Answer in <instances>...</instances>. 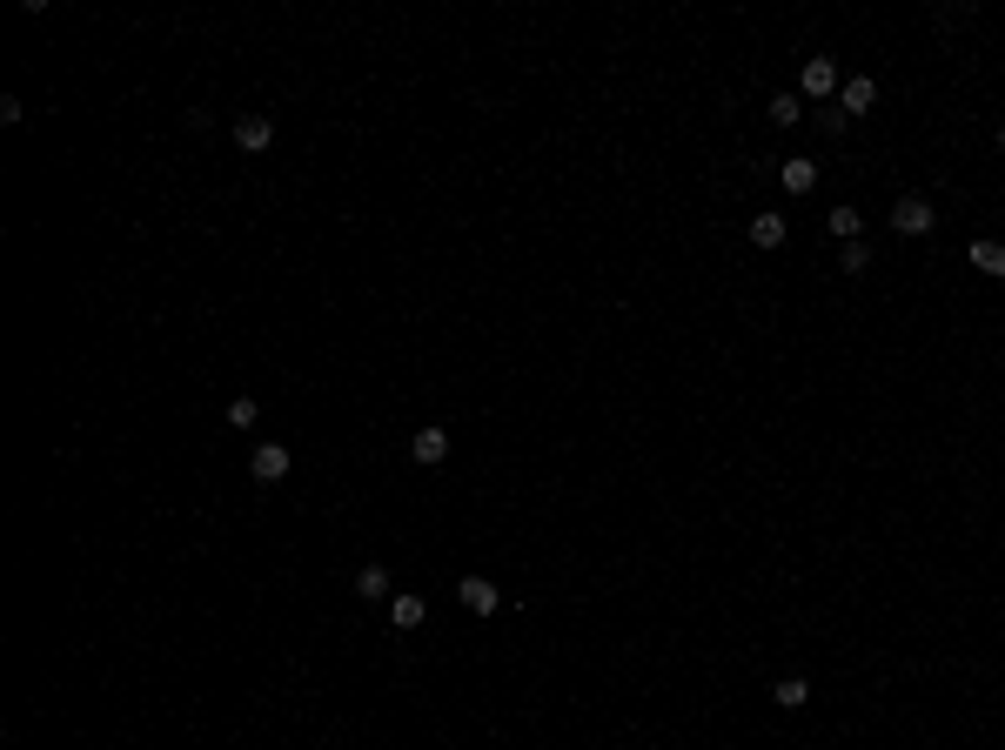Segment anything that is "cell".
Returning a JSON list of instances; mask_svg holds the SVG:
<instances>
[{"label": "cell", "instance_id": "obj_5", "mask_svg": "<svg viewBox=\"0 0 1005 750\" xmlns=\"http://www.w3.org/2000/svg\"><path fill=\"white\" fill-rule=\"evenodd\" d=\"M235 148H242V155H268V148H275V121H268V114H242V121H235Z\"/></svg>", "mask_w": 1005, "mask_h": 750}, {"label": "cell", "instance_id": "obj_11", "mask_svg": "<svg viewBox=\"0 0 1005 750\" xmlns=\"http://www.w3.org/2000/svg\"><path fill=\"white\" fill-rule=\"evenodd\" d=\"M778 181H784V195H811V188H818V161H798V155H791V161L778 168Z\"/></svg>", "mask_w": 1005, "mask_h": 750}, {"label": "cell", "instance_id": "obj_12", "mask_svg": "<svg viewBox=\"0 0 1005 750\" xmlns=\"http://www.w3.org/2000/svg\"><path fill=\"white\" fill-rule=\"evenodd\" d=\"M771 704H778V710H804V704H811V684H804V677H778V684H771Z\"/></svg>", "mask_w": 1005, "mask_h": 750}, {"label": "cell", "instance_id": "obj_6", "mask_svg": "<svg viewBox=\"0 0 1005 750\" xmlns=\"http://www.w3.org/2000/svg\"><path fill=\"white\" fill-rule=\"evenodd\" d=\"M409 456H416V469H436L449 456V429H416V436H409Z\"/></svg>", "mask_w": 1005, "mask_h": 750}, {"label": "cell", "instance_id": "obj_13", "mask_svg": "<svg viewBox=\"0 0 1005 750\" xmlns=\"http://www.w3.org/2000/svg\"><path fill=\"white\" fill-rule=\"evenodd\" d=\"M972 268L992 275V282H1005V242H972Z\"/></svg>", "mask_w": 1005, "mask_h": 750}, {"label": "cell", "instance_id": "obj_18", "mask_svg": "<svg viewBox=\"0 0 1005 750\" xmlns=\"http://www.w3.org/2000/svg\"><path fill=\"white\" fill-rule=\"evenodd\" d=\"M999 148H1005V121H999Z\"/></svg>", "mask_w": 1005, "mask_h": 750}, {"label": "cell", "instance_id": "obj_3", "mask_svg": "<svg viewBox=\"0 0 1005 750\" xmlns=\"http://www.w3.org/2000/svg\"><path fill=\"white\" fill-rule=\"evenodd\" d=\"M289 469H295V456L282 442H255V456H248V476H255V483H282Z\"/></svg>", "mask_w": 1005, "mask_h": 750}, {"label": "cell", "instance_id": "obj_10", "mask_svg": "<svg viewBox=\"0 0 1005 750\" xmlns=\"http://www.w3.org/2000/svg\"><path fill=\"white\" fill-rule=\"evenodd\" d=\"M784 235H791V221H784L778 208H764V215H751V242H758V248H784Z\"/></svg>", "mask_w": 1005, "mask_h": 750}, {"label": "cell", "instance_id": "obj_1", "mask_svg": "<svg viewBox=\"0 0 1005 750\" xmlns=\"http://www.w3.org/2000/svg\"><path fill=\"white\" fill-rule=\"evenodd\" d=\"M892 228H898V235H932V228H938V208H932L925 195H898V201H892Z\"/></svg>", "mask_w": 1005, "mask_h": 750}, {"label": "cell", "instance_id": "obj_14", "mask_svg": "<svg viewBox=\"0 0 1005 750\" xmlns=\"http://www.w3.org/2000/svg\"><path fill=\"white\" fill-rule=\"evenodd\" d=\"M356 590H362V603L389 596V570H382V563H362V570H356Z\"/></svg>", "mask_w": 1005, "mask_h": 750}, {"label": "cell", "instance_id": "obj_16", "mask_svg": "<svg viewBox=\"0 0 1005 750\" xmlns=\"http://www.w3.org/2000/svg\"><path fill=\"white\" fill-rule=\"evenodd\" d=\"M228 422H235V429H255V396H235V402H228Z\"/></svg>", "mask_w": 1005, "mask_h": 750}, {"label": "cell", "instance_id": "obj_2", "mask_svg": "<svg viewBox=\"0 0 1005 750\" xmlns=\"http://www.w3.org/2000/svg\"><path fill=\"white\" fill-rule=\"evenodd\" d=\"M456 603H463L469 617H496V610H503V590H496L490 576H463V583H456Z\"/></svg>", "mask_w": 1005, "mask_h": 750}, {"label": "cell", "instance_id": "obj_4", "mask_svg": "<svg viewBox=\"0 0 1005 750\" xmlns=\"http://www.w3.org/2000/svg\"><path fill=\"white\" fill-rule=\"evenodd\" d=\"M798 88L811 94V101L838 94V61H831V54H811V61H804V74H798Z\"/></svg>", "mask_w": 1005, "mask_h": 750}, {"label": "cell", "instance_id": "obj_17", "mask_svg": "<svg viewBox=\"0 0 1005 750\" xmlns=\"http://www.w3.org/2000/svg\"><path fill=\"white\" fill-rule=\"evenodd\" d=\"M871 268V248L865 242H845V275H865Z\"/></svg>", "mask_w": 1005, "mask_h": 750}, {"label": "cell", "instance_id": "obj_8", "mask_svg": "<svg viewBox=\"0 0 1005 750\" xmlns=\"http://www.w3.org/2000/svg\"><path fill=\"white\" fill-rule=\"evenodd\" d=\"M825 228H831V242H838V248H845V242H865V215H858L851 201H838V208H831Z\"/></svg>", "mask_w": 1005, "mask_h": 750}, {"label": "cell", "instance_id": "obj_9", "mask_svg": "<svg viewBox=\"0 0 1005 750\" xmlns=\"http://www.w3.org/2000/svg\"><path fill=\"white\" fill-rule=\"evenodd\" d=\"M389 623H396V630H423V623H429V603H423L416 590L389 596Z\"/></svg>", "mask_w": 1005, "mask_h": 750}, {"label": "cell", "instance_id": "obj_7", "mask_svg": "<svg viewBox=\"0 0 1005 750\" xmlns=\"http://www.w3.org/2000/svg\"><path fill=\"white\" fill-rule=\"evenodd\" d=\"M871 101H878V81H871V74H851L845 88H838V108H845L851 121H858V114H871Z\"/></svg>", "mask_w": 1005, "mask_h": 750}, {"label": "cell", "instance_id": "obj_15", "mask_svg": "<svg viewBox=\"0 0 1005 750\" xmlns=\"http://www.w3.org/2000/svg\"><path fill=\"white\" fill-rule=\"evenodd\" d=\"M771 121H778V128H798V121H804L798 94H771Z\"/></svg>", "mask_w": 1005, "mask_h": 750}]
</instances>
